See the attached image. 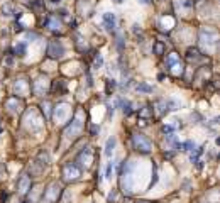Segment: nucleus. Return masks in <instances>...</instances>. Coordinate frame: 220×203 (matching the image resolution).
<instances>
[{"label":"nucleus","instance_id":"1","mask_svg":"<svg viewBox=\"0 0 220 203\" xmlns=\"http://www.w3.org/2000/svg\"><path fill=\"white\" fill-rule=\"evenodd\" d=\"M134 146H136L137 151L144 152V154L151 152V149H152V144H151V142L147 141L142 134H136V135H134Z\"/></svg>","mask_w":220,"mask_h":203},{"label":"nucleus","instance_id":"2","mask_svg":"<svg viewBox=\"0 0 220 203\" xmlns=\"http://www.w3.org/2000/svg\"><path fill=\"white\" fill-rule=\"evenodd\" d=\"M103 22H105V29L108 32H112L115 29V15L114 14H105L103 15Z\"/></svg>","mask_w":220,"mask_h":203},{"label":"nucleus","instance_id":"3","mask_svg":"<svg viewBox=\"0 0 220 203\" xmlns=\"http://www.w3.org/2000/svg\"><path fill=\"white\" fill-rule=\"evenodd\" d=\"M48 53L53 56V58H61V56L64 54V49H63L61 46L56 47V42H53L51 46H49V51H48Z\"/></svg>","mask_w":220,"mask_h":203},{"label":"nucleus","instance_id":"4","mask_svg":"<svg viewBox=\"0 0 220 203\" xmlns=\"http://www.w3.org/2000/svg\"><path fill=\"white\" fill-rule=\"evenodd\" d=\"M115 147V137H110L108 141H107V146H105V156L110 157L112 156V151H114Z\"/></svg>","mask_w":220,"mask_h":203},{"label":"nucleus","instance_id":"5","mask_svg":"<svg viewBox=\"0 0 220 203\" xmlns=\"http://www.w3.org/2000/svg\"><path fill=\"white\" fill-rule=\"evenodd\" d=\"M119 103H120V107H122V112H124L125 115H129V113H130V103L124 102V100H119Z\"/></svg>","mask_w":220,"mask_h":203},{"label":"nucleus","instance_id":"6","mask_svg":"<svg viewBox=\"0 0 220 203\" xmlns=\"http://www.w3.org/2000/svg\"><path fill=\"white\" fill-rule=\"evenodd\" d=\"M15 54H19V56L26 54V44H17L15 46Z\"/></svg>","mask_w":220,"mask_h":203},{"label":"nucleus","instance_id":"7","mask_svg":"<svg viewBox=\"0 0 220 203\" xmlns=\"http://www.w3.org/2000/svg\"><path fill=\"white\" fill-rule=\"evenodd\" d=\"M137 90L139 91H152V87H149V85H146V83H141V85H137Z\"/></svg>","mask_w":220,"mask_h":203},{"label":"nucleus","instance_id":"8","mask_svg":"<svg viewBox=\"0 0 220 203\" xmlns=\"http://www.w3.org/2000/svg\"><path fill=\"white\" fill-rule=\"evenodd\" d=\"M180 147L183 149V151H191V149L195 147V144H193V142H191V141H186V142H185V144H181Z\"/></svg>","mask_w":220,"mask_h":203},{"label":"nucleus","instance_id":"9","mask_svg":"<svg viewBox=\"0 0 220 203\" xmlns=\"http://www.w3.org/2000/svg\"><path fill=\"white\" fill-rule=\"evenodd\" d=\"M112 169H114V163H108L107 171H105V178H112Z\"/></svg>","mask_w":220,"mask_h":203},{"label":"nucleus","instance_id":"10","mask_svg":"<svg viewBox=\"0 0 220 203\" xmlns=\"http://www.w3.org/2000/svg\"><path fill=\"white\" fill-rule=\"evenodd\" d=\"M174 61H178V56H169V59H168V65L171 66Z\"/></svg>","mask_w":220,"mask_h":203},{"label":"nucleus","instance_id":"11","mask_svg":"<svg viewBox=\"0 0 220 203\" xmlns=\"http://www.w3.org/2000/svg\"><path fill=\"white\" fill-rule=\"evenodd\" d=\"M163 132H164V134H166V132H173V127L171 125H164V127H163Z\"/></svg>","mask_w":220,"mask_h":203},{"label":"nucleus","instance_id":"12","mask_svg":"<svg viewBox=\"0 0 220 203\" xmlns=\"http://www.w3.org/2000/svg\"><path fill=\"white\" fill-rule=\"evenodd\" d=\"M100 65H102V58H100V56H97V59H95V66L98 68Z\"/></svg>","mask_w":220,"mask_h":203},{"label":"nucleus","instance_id":"13","mask_svg":"<svg viewBox=\"0 0 220 203\" xmlns=\"http://www.w3.org/2000/svg\"><path fill=\"white\" fill-rule=\"evenodd\" d=\"M97 131H100V127L93 125V127H92V134H97Z\"/></svg>","mask_w":220,"mask_h":203},{"label":"nucleus","instance_id":"14","mask_svg":"<svg viewBox=\"0 0 220 203\" xmlns=\"http://www.w3.org/2000/svg\"><path fill=\"white\" fill-rule=\"evenodd\" d=\"M141 2H142V4H147V2H149V0H141Z\"/></svg>","mask_w":220,"mask_h":203}]
</instances>
